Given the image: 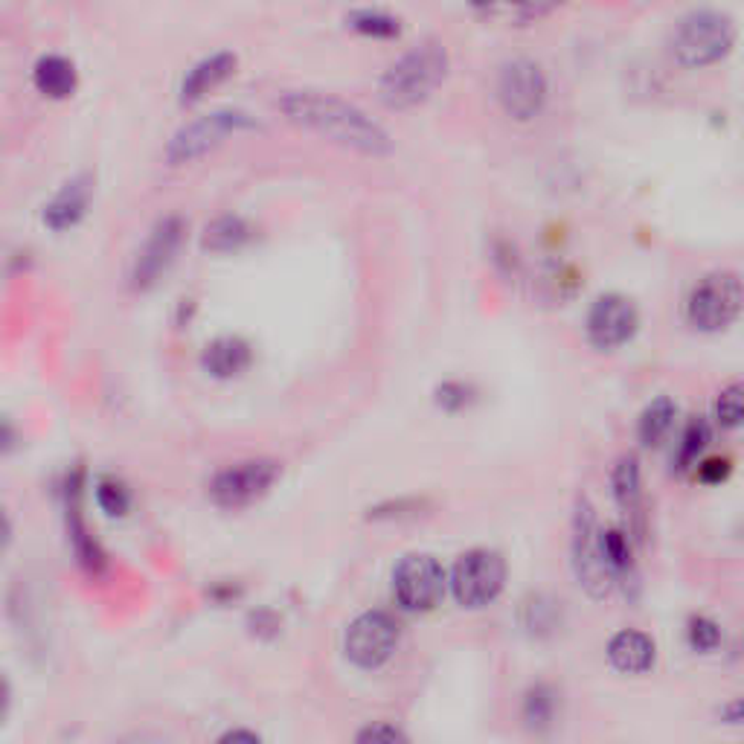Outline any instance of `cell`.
<instances>
[{"instance_id": "6da1fadb", "label": "cell", "mask_w": 744, "mask_h": 744, "mask_svg": "<svg viewBox=\"0 0 744 744\" xmlns=\"http://www.w3.org/2000/svg\"><path fill=\"white\" fill-rule=\"evenodd\" d=\"M277 108L289 116L291 123L306 125L312 132L329 137V140L356 149L361 155H387L393 149L390 134L352 102L340 100L335 93L323 91H285L277 100Z\"/></svg>"}, {"instance_id": "7a4b0ae2", "label": "cell", "mask_w": 744, "mask_h": 744, "mask_svg": "<svg viewBox=\"0 0 744 744\" xmlns=\"http://www.w3.org/2000/svg\"><path fill=\"white\" fill-rule=\"evenodd\" d=\"M448 76V53L442 44L425 42L387 67L381 76L379 97L393 111H405L425 102Z\"/></svg>"}, {"instance_id": "3957f363", "label": "cell", "mask_w": 744, "mask_h": 744, "mask_svg": "<svg viewBox=\"0 0 744 744\" xmlns=\"http://www.w3.org/2000/svg\"><path fill=\"white\" fill-rule=\"evenodd\" d=\"M736 44V26L715 9H695L672 33V56L684 67H707L728 56Z\"/></svg>"}, {"instance_id": "277c9868", "label": "cell", "mask_w": 744, "mask_h": 744, "mask_svg": "<svg viewBox=\"0 0 744 744\" xmlns=\"http://www.w3.org/2000/svg\"><path fill=\"white\" fill-rule=\"evenodd\" d=\"M257 116H250L241 108H218L213 114H204L192 123L181 125L174 137L166 146V160L172 166L190 164V160L204 158L207 151H213L224 137L239 132H250L257 128Z\"/></svg>"}, {"instance_id": "5b68a950", "label": "cell", "mask_w": 744, "mask_h": 744, "mask_svg": "<svg viewBox=\"0 0 744 744\" xmlns=\"http://www.w3.org/2000/svg\"><path fill=\"white\" fill-rule=\"evenodd\" d=\"M573 571L576 579L594 599H605L617 585V576L605 562L602 553V527L596 521L594 506L585 497L576 506V521H573Z\"/></svg>"}, {"instance_id": "8992f818", "label": "cell", "mask_w": 744, "mask_h": 744, "mask_svg": "<svg viewBox=\"0 0 744 744\" xmlns=\"http://www.w3.org/2000/svg\"><path fill=\"white\" fill-rule=\"evenodd\" d=\"M742 312V280L730 271L707 273L689 294L687 315L701 331L728 329Z\"/></svg>"}, {"instance_id": "52a82bcc", "label": "cell", "mask_w": 744, "mask_h": 744, "mask_svg": "<svg viewBox=\"0 0 744 744\" xmlns=\"http://www.w3.org/2000/svg\"><path fill=\"white\" fill-rule=\"evenodd\" d=\"M506 585V562L495 550H469L451 571V590L463 608H483L495 602Z\"/></svg>"}, {"instance_id": "ba28073f", "label": "cell", "mask_w": 744, "mask_h": 744, "mask_svg": "<svg viewBox=\"0 0 744 744\" xmlns=\"http://www.w3.org/2000/svg\"><path fill=\"white\" fill-rule=\"evenodd\" d=\"M280 477L277 460H245V463L227 465L215 474L210 483V497L222 509H245L266 497Z\"/></svg>"}, {"instance_id": "9c48e42d", "label": "cell", "mask_w": 744, "mask_h": 744, "mask_svg": "<svg viewBox=\"0 0 744 744\" xmlns=\"http://www.w3.org/2000/svg\"><path fill=\"white\" fill-rule=\"evenodd\" d=\"M446 571L433 555H405L393 571V594L405 611H430L446 596Z\"/></svg>"}, {"instance_id": "30bf717a", "label": "cell", "mask_w": 744, "mask_h": 744, "mask_svg": "<svg viewBox=\"0 0 744 744\" xmlns=\"http://www.w3.org/2000/svg\"><path fill=\"white\" fill-rule=\"evenodd\" d=\"M497 100L515 120H532L546 102V76L532 58H512L497 76Z\"/></svg>"}, {"instance_id": "8fae6325", "label": "cell", "mask_w": 744, "mask_h": 744, "mask_svg": "<svg viewBox=\"0 0 744 744\" xmlns=\"http://www.w3.org/2000/svg\"><path fill=\"white\" fill-rule=\"evenodd\" d=\"M398 645V622L387 611L361 613L347 629V657L358 669H379L393 657Z\"/></svg>"}, {"instance_id": "7c38bea8", "label": "cell", "mask_w": 744, "mask_h": 744, "mask_svg": "<svg viewBox=\"0 0 744 744\" xmlns=\"http://www.w3.org/2000/svg\"><path fill=\"white\" fill-rule=\"evenodd\" d=\"M183 218L181 215H166L151 227L149 239L143 241L140 253L134 259L132 268V285L134 289H151L155 282L169 271L174 262V253L183 241Z\"/></svg>"}, {"instance_id": "4fadbf2b", "label": "cell", "mask_w": 744, "mask_h": 744, "mask_svg": "<svg viewBox=\"0 0 744 744\" xmlns=\"http://www.w3.org/2000/svg\"><path fill=\"white\" fill-rule=\"evenodd\" d=\"M640 315L634 303L622 294H602L587 315V340L596 349H617L634 338Z\"/></svg>"}, {"instance_id": "5bb4252c", "label": "cell", "mask_w": 744, "mask_h": 744, "mask_svg": "<svg viewBox=\"0 0 744 744\" xmlns=\"http://www.w3.org/2000/svg\"><path fill=\"white\" fill-rule=\"evenodd\" d=\"M654 657H657V645L643 631H620L608 643V661L622 675H643L654 666Z\"/></svg>"}, {"instance_id": "9a60e30c", "label": "cell", "mask_w": 744, "mask_h": 744, "mask_svg": "<svg viewBox=\"0 0 744 744\" xmlns=\"http://www.w3.org/2000/svg\"><path fill=\"white\" fill-rule=\"evenodd\" d=\"M88 204H91V178L79 174L74 181H67L56 192V199L44 207V224H50L53 230H67V227L82 222Z\"/></svg>"}, {"instance_id": "2e32d148", "label": "cell", "mask_w": 744, "mask_h": 744, "mask_svg": "<svg viewBox=\"0 0 744 744\" xmlns=\"http://www.w3.org/2000/svg\"><path fill=\"white\" fill-rule=\"evenodd\" d=\"M233 70H236V56L233 53H215V56L201 58L199 65H192L190 74L183 76L181 102L190 105V102L204 100L224 79H230Z\"/></svg>"}, {"instance_id": "e0dca14e", "label": "cell", "mask_w": 744, "mask_h": 744, "mask_svg": "<svg viewBox=\"0 0 744 744\" xmlns=\"http://www.w3.org/2000/svg\"><path fill=\"white\" fill-rule=\"evenodd\" d=\"M250 358H253V352H250L248 340L239 338V335H222L213 343H207L201 364L215 379H233V375H241L248 370Z\"/></svg>"}, {"instance_id": "ac0fdd59", "label": "cell", "mask_w": 744, "mask_h": 744, "mask_svg": "<svg viewBox=\"0 0 744 744\" xmlns=\"http://www.w3.org/2000/svg\"><path fill=\"white\" fill-rule=\"evenodd\" d=\"M35 88L50 97V100H65L76 91V67L65 56H42L35 61L33 70Z\"/></svg>"}, {"instance_id": "d6986e66", "label": "cell", "mask_w": 744, "mask_h": 744, "mask_svg": "<svg viewBox=\"0 0 744 744\" xmlns=\"http://www.w3.org/2000/svg\"><path fill=\"white\" fill-rule=\"evenodd\" d=\"M250 236H253V230L241 215H218L204 227L201 248L210 250V253H230V250L248 245Z\"/></svg>"}, {"instance_id": "ffe728a7", "label": "cell", "mask_w": 744, "mask_h": 744, "mask_svg": "<svg viewBox=\"0 0 744 744\" xmlns=\"http://www.w3.org/2000/svg\"><path fill=\"white\" fill-rule=\"evenodd\" d=\"M675 416H678V405H675L669 396L654 398L652 405L643 410V416H640L638 425L640 442H643L645 448L661 446L663 439L669 437L672 425H675Z\"/></svg>"}, {"instance_id": "44dd1931", "label": "cell", "mask_w": 744, "mask_h": 744, "mask_svg": "<svg viewBox=\"0 0 744 744\" xmlns=\"http://www.w3.org/2000/svg\"><path fill=\"white\" fill-rule=\"evenodd\" d=\"M613 497L622 512L638 518L640 500H643V480H640V465L634 456H622L613 469Z\"/></svg>"}, {"instance_id": "7402d4cb", "label": "cell", "mask_w": 744, "mask_h": 744, "mask_svg": "<svg viewBox=\"0 0 744 744\" xmlns=\"http://www.w3.org/2000/svg\"><path fill=\"white\" fill-rule=\"evenodd\" d=\"M555 712H559V692L550 684H536L523 698V721L536 733L553 728Z\"/></svg>"}, {"instance_id": "603a6c76", "label": "cell", "mask_w": 744, "mask_h": 744, "mask_svg": "<svg viewBox=\"0 0 744 744\" xmlns=\"http://www.w3.org/2000/svg\"><path fill=\"white\" fill-rule=\"evenodd\" d=\"M347 21L352 30H358L361 35H372V38H396L402 33L398 18L381 12V9H356V12H349Z\"/></svg>"}, {"instance_id": "cb8c5ba5", "label": "cell", "mask_w": 744, "mask_h": 744, "mask_svg": "<svg viewBox=\"0 0 744 744\" xmlns=\"http://www.w3.org/2000/svg\"><path fill=\"white\" fill-rule=\"evenodd\" d=\"M707 442H710V425L703 422L701 416H695V419H689V422H687V428H684V437H680V446H678V469H680V472H684V469H692V465H698V456L703 454Z\"/></svg>"}, {"instance_id": "d4e9b609", "label": "cell", "mask_w": 744, "mask_h": 744, "mask_svg": "<svg viewBox=\"0 0 744 744\" xmlns=\"http://www.w3.org/2000/svg\"><path fill=\"white\" fill-rule=\"evenodd\" d=\"M97 504L105 515L111 518H120L132 509V495H128V488H125L123 480L116 477H102L97 483Z\"/></svg>"}, {"instance_id": "484cf974", "label": "cell", "mask_w": 744, "mask_h": 744, "mask_svg": "<svg viewBox=\"0 0 744 744\" xmlns=\"http://www.w3.org/2000/svg\"><path fill=\"white\" fill-rule=\"evenodd\" d=\"M602 553L613 576L631 571V544L622 530H602Z\"/></svg>"}, {"instance_id": "4316f807", "label": "cell", "mask_w": 744, "mask_h": 744, "mask_svg": "<svg viewBox=\"0 0 744 744\" xmlns=\"http://www.w3.org/2000/svg\"><path fill=\"white\" fill-rule=\"evenodd\" d=\"M715 416L724 428H739L744 416V402H742V384H730L719 393V402H715Z\"/></svg>"}, {"instance_id": "83f0119b", "label": "cell", "mask_w": 744, "mask_h": 744, "mask_svg": "<svg viewBox=\"0 0 744 744\" xmlns=\"http://www.w3.org/2000/svg\"><path fill=\"white\" fill-rule=\"evenodd\" d=\"M474 402V387L472 384H465V381H446V384H439L437 387V405L442 410H463Z\"/></svg>"}, {"instance_id": "f1b7e54d", "label": "cell", "mask_w": 744, "mask_h": 744, "mask_svg": "<svg viewBox=\"0 0 744 744\" xmlns=\"http://www.w3.org/2000/svg\"><path fill=\"white\" fill-rule=\"evenodd\" d=\"M687 638L695 652H712V649H719L721 643V629L712 620H707V617H695V620L689 622Z\"/></svg>"}, {"instance_id": "f546056e", "label": "cell", "mask_w": 744, "mask_h": 744, "mask_svg": "<svg viewBox=\"0 0 744 744\" xmlns=\"http://www.w3.org/2000/svg\"><path fill=\"white\" fill-rule=\"evenodd\" d=\"M356 744H410L407 736L393 724H367L361 733H358Z\"/></svg>"}, {"instance_id": "4dcf8cb0", "label": "cell", "mask_w": 744, "mask_h": 744, "mask_svg": "<svg viewBox=\"0 0 744 744\" xmlns=\"http://www.w3.org/2000/svg\"><path fill=\"white\" fill-rule=\"evenodd\" d=\"M527 629L532 631H550L555 629V602H546L544 596H536L530 605H527Z\"/></svg>"}, {"instance_id": "1f68e13d", "label": "cell", "mask_w": 744, "mask_h": 744, "mask_svg": "<svg viewBox=\"0 0 744 744\" xmlns=\"http://www.w3.org/2000/svg\"><path fill=\"white\" fill-rule=\"evenodd\" d=\"M730 472H733V465H730L728 456H710V460L698 463V480H701V483H710V486L724 483V480L730 477Z\"/></svg>"}, {"instance_id": "d6a6232c", "label": "cell", "mask_w": 744, "mask_h": 744, "mask_svg": "<svg viewBox=\"0 0 744 744\" xmlns=\"http://www.w3.org/2000/svg\"><path fill=\"white\" fill-rule=\"evenodd\" d=\"M422 509V500H396V504H384L372 509V518H405V515H416Z\"/></svg>"}, {"instance_id": "836d02e7", "label": "cell", "mask_w": 744, "mask_h": 744, "mask_svg": "<svg viewBox=\"0 0 744 744\" xmlns=\"http://www.w3.org/2000/svg\"><path fill=\"white\" fill-rule=\"evenodd\" d=\"M218 744H262L259 742L257 733H250V730H230V733H224L218 739Z\"/></svg>"}, {"instance_id": "e575fe53", "label": "cell", "mask_w": 744, "mask_h": 744, "mask_svg": "<svg viewBox=\"0 0 744 744\" xmlns=\"http://www.w3.org/2000/svg\"><path fill=\"white\" fill-rule=\"evenodd\" d=\"M15 428H12V422H9L7 416H0V451H9V448L15 446Z\"/></svg>"}, {"instance_id": "d590c367", "label": "cell", "mask_w": 744, "mask_h": 744, "mask_svg": "<svg viewBox=\"0 0 744 744\" xmlns=\"http://www.w3.org/2000/svg\"><path fill=\"white\" fill-rule=\"evenodd\" d=\"M9 701H12V689H9L7 678H3V675H0V721L7 719Z\"/></svg>"}, {"instance_id": "8d00e7d4", "label": "cell", "mask_w": 744, "mask_h": 744, "mask_svg": "<svg viewBox=\"0 0 744 744\" xmlns=\"http://www.w3.org/2000/svg\"><path fill=\"white\" fill-rule=\"evenodd\" d=\"M9 538H12V523H9L7 512L0 509V553L9 546Z\"/></svg>"}]
</instances>
